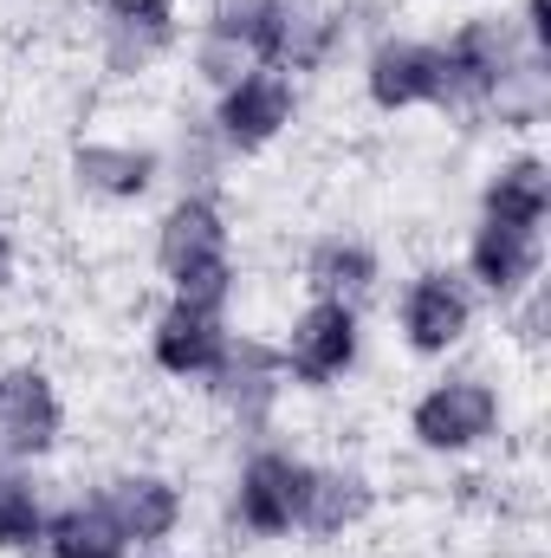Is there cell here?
<instances>
[{"instance_id": "cell-1", "label": "cell", "mask_w": 551, "mask_h": 558, "mask_svg": "<svg viewBox=\"0 0 551 558\" xmlns=\"http://www.w3.org/2000/svg\"><path fill=\"white\" fill-rule=\"evenodd\" d=\"M156 260H162V274L175 279L182 305L221 312V299L234 292L228 221H221V208L201 202V195H182V202L169 208V221H162V234H156Z\"/></svg>"}, {"instance_id": "cell-2", "label": "cell", "mask_w": 551, "mask_h": 558, "mask_svg": "<svg viewBox=\"0 0 551 558\" xmlns=\"http://www.w3.org/2000/svg\"><path fill=\"white\" fill-rule=\"evenodd\" d=\"M434 52H441V105H487V98H500V85L519 78L513 39L500 20H467Z\"/></svg>"}, {"instance_id": "cell-3", "label": "cell", "mask_w": 551, "mask_h": 558, "mask_svg": "<svg viewBox=\"0 0 551 558\" xmlns=\"http://www.w3.org/2000/svg\"><path fill=\"white\" fill-rule=\"evenodd\" d=\"M351 357H357V318H351V305H338V299L305 305L298 325H292V338H285V371L298 384H331V377L351 371Z\"/></svg>"}, {"instance_id": "cell-4", "label": "cell", "mask_w": 551, "mask_h": 558, "mask_svg": "<svg viewBox=\"0 0 551 558\" xmlns=\"http://www.w3.org/2000/svg\"><path fill=\"white\" fill-rule=\"evenodd\" d=\"M305 487H311V468L292 461V454H254L241 468V520L247 533H292L298 513H305Z\"/></svg>"}, {"instance_id": "cell-5", "label": "cell", "mask_w": 551, "mask_h": 558, "mask_svg": "<svg viewBox=\"0 0 551 558\" xmlns=\"http://www.w3.org/2000/svg\"><path fill=\"white\" fill-rule=\"evenodd\" d=\"M493 416H500L493 390L474 377H454L415 403V441L421 448H474L480 435H493Z\"/></svg>"}, {"instance_id": "cell-6", "label": "cell", "mask_w": 551, "mask_h": 558, "mask_svg": "<svg viewBox=\"0 0 551 558\" xmlns=\"http://www.w3.org/2000/svg\"><path fill=\"white\" fill-rule=\"evenodd\" d=\"M156 364L169 377H215L228 364V325H221V312L175 299L162 312V325H156Z\"/></svg>"}, {"instance_id": "cell-7", "label": "cell", "mask_w": 551, "mask_h": 558, "mask_svg": "<svg viewBox=\"0 0 551 558\" xmlns=\"http://www.w3.org/2000/svg\"><path fill=\"white\" fill-rule=\"evenodd\" d=\"M52 441H59V397H52L46 371H33V364L0 371V448L46 454Z\"/></svg>"}, {"instance_id": "cell-8", "label": "cell", "mask_w": 551, "mask_h": 558, "mask_svg": "<svg viewBox=\"0 0 551 558\" xmlns=\"http://www.w3.org/2000/svg\"><path fill=\"white\" fill-rule=\"evenodd\" d=\"M285 124H292V85L279 78L273 65L241 72V78L228 85V98H221V131H228V143L260 149V143H273Z\"/></svg>"}, {"instance_id": "cell-9", "label": "cell", "mask_w": 551, "mask_h": 558, "mask_svg": "<svg viewBox=\"0 0 551 558\" xmlns=\"http://www.w3.org/2000/svg\"><path fill=\"white\" fill-rule=\"evenodd\" d=\"M467 318H474V305L454 274H421L403 299V331L415 351H454L467 338Z\"/></svg>"}, {"instance_id": "cell-10", "label": "cell", "mask_w": 551, "mask_h": 558, "mask_svg": "<svg viewBox=\"0 0 551 558\" xmlns=\"http://www.w3.org/2000/svg\"><path fill=\"white\" fill-rule=\"evenodd\" d=\"M370 98L383 111H409V105H441V52L415 46V39H390L370 59Z\"/></svg>"}, {"instance_id": "cell-11", "label": "cell", "mask_w": 551, "mask_h": 558, "mask_svg": "<svg viewBox=\"0 0 551 558\" xmlns=\"http://www.w3.org/2000/svg\"><path fill=\"white\" fill-rule=\"evenodd\" d=\"M105 520L118 526V539L131 546H156V539H169L175 533V520H182V500H175V487L162 481V474H131V481H118L105 500Z\"/></svg>"}, {"instance_id": "cell-12", "label": "cell", "mask_w": 551, "mask_h": 558, "mask_svg": "<svg viewBox=\"0 0 551 558\" xmlns=\"http://www.w3.org/2000/svg\"><path fill=\"white\" fill-rule=\"evenodd\" d=\"M539 274V228H513V221H480L474 234V279L493 299H513L526 279Z\"/></svg>"}, {"instance_id": "cell-13", "label": "cell", "mask_w": 551, "mask_h": 558, "mask_svg": "<svg viewBox=\"0 0 551 558\" xmlns=\"http://www.w3.org/2000/svg\"><path fill=\"white\" fill-rule=\"evenodd\" d=\"M175 7L169 0H105V33H111V65L131 72L169 39Z\"/></svg>"}, {"instance_id": "cell-14", "label": "cell", "mask_w": 551, "mask_h": 558, "mask_svg": "<svg viewBox=\"0 0 551 558\" xmlns=\"http://www.w3.org/2000/svg\"><path fill=\"white\" fill-rule=\"evenodd\" d=\"M546 208H551V175H546V162H532V156L506 162V169L493 175V189H487V215H493V221L546 228Z\"/></svg>"}, {"instance_id": "cell-15", "label": "cell", "mask_w": 551, "mask_h": 558, "mask_svg": "<svg viewBox=\"0 0 551 558\" xmlns=\"http://www.w3.org/2000/svg\"><path fill=\"white\" fill-rule=\"evenodd\" d=\"M364 507H370V487H364L357 474H311L298 526H305V533H318V539H331V533L357 526V520H364Z\"/></svg>"}, {"instance_id": "cell-16", "label": "cell", "mask_w": 551, "mask_h": 558, "mask_svg": "<svg viewBox=\"0 0 551 558\" xmlns=\"http://www.w3.org/2000/svg\"><path fill=\"white\" fill-rule=\"evenodd\" d=\"M72 169H78V182L98 189V195H143L149 175H156V156H149V149H124V143H85Z\"/></svg>"}, {"instance_id": "cell-17", "label": "cell", "mask_w": 551, "mask_h": 558, "mask_svg": "<svg viewBox=\"0 0 551 558\" xmlns=\"http://www.w3.org/2000/svg\"><path fill=\"white\" fill-rule=\"evenodd\" d=\"M305 279L318 286V299H338V305H351L357 292H370V279H377V260H370L357 241H325V247L311 254Z\"/></svg>"}, {"instance_id": "cell-18", "label": "cell", "mask_w": 551, "mask_h": 558, "mask_svg": "<svg viewBox=\"0 0 551 558\" xmlns=\"http://www.w3.org/2000/svg\"><path fill=\"white\" fill-rule=\"evenodd\" d=\"M46 546L59 558H118L124 553V539H118V526L105 520L98 500H91V507H65V513L46 526Z\"/></svg>"}, {"instance_id": "cell-19", "label": "cell", "mask_w": 551, "mask_h": 558, "mask_svg": "<svg viewBox=\"0 0 551 558\" xmlns=\"http://www.w3.org/2000/svg\"><path fill=\"white\" fill-rule=\"evenodd\" d=\"M33 539H46V513H39L33 487L0 468V546L20 553V546H33Z\"/></svg>"}, {"instance_id": "cell-20", "label": "cell", "mask_w": 551, "mask_h": 558, "mask_svg": "<svg viewBox=\"0 0 551 558\" xmlns=\"http://www.w3.org/2000/svg\"><path fill=\"white\" fill-rule=\"evenodd\" d=\"M7 274H13V247H7V234H0V286H7Z\"/></svg>"}, {"instance_id": "cell-21", "label": "cell", "mask_w": 551, "mask_h": 558, "mask_svg": "<svg viewBox=\"0 0 551 558\" xmlns=\"http://www.w3.org/2000/svg\"><path fill=\"white\" fill-rule=\"evenodd\" d=\"M118 558H124V553H118Z\"/></svg>"}]
</instances>
